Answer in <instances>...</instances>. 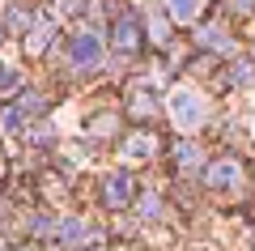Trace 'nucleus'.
<instances>
[{
    "label": "nucleus",
    "instance_id": "f257e3e1",
    "mask_svg": "<svg viewBox=\"0 0 255 251\" xmlns=\"http://www.w3.org/2000/svg\"><path fill=\"white\" fill-rule=\"evenodd\" d=\"M170 115H174V124H179V128H196L204 119V102L196 98L191 90H179L170 98Z\"/></svg>",
    "mask_w": 255,
    "mask_h": 251
},
{
    "label": "nucleus",
    "instance_id": "f03ea898",
    "mask_svg": "<svg viewBox=\"0 0 255 251\" xmlns=\"http://www.w3.org/2000/svg\"><path fill=\"white\" fill-rule=\"evenodd\" d=\"M115 47H119V51H136V47H140V30H136L132 17H119L115 21Z\"/></svg>",
    "mask_w": 255,
    "mask_h": 251
},
{
    "label": "nucleus",
    "instance_id": "7ed1b4c3",
    "mask_svg": "<svg viewBox=\"0 0 255 251\" xmlns=\"http://www.w3.org/2000/svg\"><path fill=\"white\" fill-rule=\"evenodd\" d=\"M98 51H102V47H98V38H94V34H81L73 43V60L77 64H98Z\"/></svg>",
    "mask_w": 255,
    "mask_h": 251
},
{
    "label": "nucleus",
    "instance_id": "20e7f679",
    "mask_svg": "<svg viewBox=\"0 0 255 251\" xmlns=\"http://www.w3.org/2000/svg\"><path fill=\"white\" fill-rule=\"evenodd\" d=\"M128 196H132V179H128V175H111V183H107V200H111V205H124Z\"/></svg>",
    "mask_w": 255,
    "mask_h": 251
},
{
    "label": "nucleus",
    "instance_id": "39448f33",
    "mask_svg": "<svg viewBox=\"0 0 255 251\" xmlns=\"http://www.w3.org/2000/svg\"><path fill=\"white\" fill-rule=\"evenodd\" d=\"M234 175H238L234 162H217V166L209 171V183H213V188H226V183H234Z\"/></svg>",
    "mask_w": 255,
    "mask_h": 251
},
{
    "label": "nucleus",
    "instance_id": "423d86ee",
    "mask_svg": "<svg viewBox=\"0 0 255 251\" xmlns=\"http://www.w3.org/2000/svg\"><path fill=\"white\" fill-rule=\"evenodd\" d=\"M166 4L179 21H196V13H200V0H166Z\"/></svg>",
    "mask_w": 255,
    "mask_h": 251
},
{
    "label": "nucleus",
    "instance_id": "0eeeda50",
    "mask_svg": "<svg viewBox=\"0 0 255 251\" xmlns=\"http://www.w3.org/2000/svg\"><path fill=\"white\" fill-rule=\"evenodd\" d=\"M55 234L73 243V239H81V234H85V226H81V222H60V230H55Z\"/></svg>",
    "mask_w": 255,
    "mask_h": 251
},
{
    "label": "nucleus",
    "instance_id": "6e6552de",
    "mask_svg": "<svg viewBox=\"0 0 255 251\" xmlns=\"http://www.w3.org/2000/svg\"><path fill=\"white\" fill-rule=\"evenodd\" d=\"M200 43H204V47H217V51H226V47H230L221 30H204V34H200Z\"/></svg>",
    "mask_w": 255,
    "mask_h": 251
},
{
    "label": "nucleus",
    "instance_id": "1a4fd4ad",
    "mask_svg": "<svg viewBox=\"0 0 255 251\" xmlns=\"http://www.w3.org/2000/svg\"><path fill=\"white\" fill-rule=\"evenodd\" d=\"M140 213H145V217H157V196H145V200H140Z\"/></svg>",
    "mask_w": 255,
    "mask_h": 251
}]
</instances>
